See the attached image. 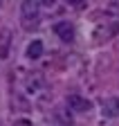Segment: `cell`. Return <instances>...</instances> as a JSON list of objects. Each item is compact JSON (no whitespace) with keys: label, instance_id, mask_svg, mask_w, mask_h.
I'll list each match as a JSON object with an SVG mask.
<instances>
[{"label":"cell","instance_id":"5","mask_svg":"<svg viewBox=\"0 0 119 126\" xmlns=\"http://www.w3.org/2000/svg\"><path fill=\"white\" fill-rule=\"evenodd\" d=\"M103 115L106 117H119V97H110L103 101Z\"/></svg>","mask_w":119,"mask_h":126},{"label":"cell","instance_id":"4","mask_svg":"<svg viewBox=\"0 0 119 126\" xmlns=\"http://www.w3.org/2000/svg\"><path fill=\"white\" fill-rule=\"evenodd\" d=\"M9 47H11V29L2 27L0 29V59H7L9 56Z\"/></svg>","mask_w":119,"mask_h":126},{"label":"cell","instance_id":"7","mask_svg":"<svg viewBox=\"0 0 119 126\" xmlns=\"http://www.w3.org/2000/svg\"><path fill=\"white\" fill-rule=\"evenodd\" d=\"M11 104H13V110H29L32 108L29 101L25 97H20V94H11Z\"/></svg>","mask_w":119,"mask_h":126},{"label":"cell","instance_id":"2","mask_svg":"<svg viewBox=\"0 0 119 126\" xmlns=\"http://www.w3.org/2000/svg\"><path fill=\"white\" fill-rule=\"evenodd\" d=\"M54 34L61 38L63 43H72V41H74V27H72L67 20H61V23L54 25Z\"/></svg>","mask_w":119,"mask_h":126},{"label":"cell","instance_id":"11","mask_svg":"<svg viewBox=\"0 0 119 126\" xmlns=\"http://www.w3.org/2000/svg\"><path fill=\"white\" fill-rule=\"evenodd\" d=\"M67 2H70V5H74V7H81L85 0H67Z\"/></svg>","mask_w":119,"mask_h":126},{"label":"cell","instance_id":"9","mask_svg":"<svg viewBox=\"0 0 119 126\" xmlns=\"http://www.w3.org/2000/svg\"><path fill=\"white\" fill-rule=\"evenodd\" d=\"M40 88V77H29L27 79V90L29 92H36Z\"/></svg>","mask_w":119,"mask_h":126},{"label":"cell","instance_id":"3","mask_svg":"<svg viewBox=\"0 0 119 126\" xmlns=\"http://www.w3.org/2000/svg\"><path fill=\"white\" fill-rule=\"evenodd\" d=\"M67 106H70V110H74V113H90V108H92V104L85 97H79V94H70L67 97Z\"/></svg>","mask_w":119,"mask_h":126},{"label":"cell","instance_id":"8","mask_svg":"<svg viewBox=\"0 0 119 126\" xmlns=\"http://www.w3.org/2000/svg\"><path fill=\"white\" fill-rule=\"evenodd\" d=\"M54 117H56L58 122H61L63 126H72V117H70V115L65 113V108H58L56 113H54Z\"/></svg>","mask_w":119,"mask_h":126},{"label":"cell","instance_id":"10","mask_svg":"<svg viewBox=\"0 0 119 126\" xmlns=\"http://www.w3.org/2000/svg\"><path fill=\"white\" fill-rule=\"evenodd\" d=\"M13 126H32V122H29V119H16Z\"/></svg>","mask_w":119,"mask_h":126},{"label":"cell","instance_id":"12","mask_svg":"<svg viewBox=\"0 0 119 126\" xmlns=\"http://www.w3.org/2000/svg\"><path fill=\"white\" fill-rule=\"evenodd\" d=\"M40 2H43V5H47V7H52V5L56 2V0H40Z\"/></svg>","mask_w":119,"mask_h":126},{"label":"cell","instance_id":"1","mask_svg":"<svg viewBox=\"0 0 119 126\" xmlns=\"http://www.w3.org/2000/svg\"><path fill=\"white\" fill-rule=\"evenodd\" d=\"M40 20V0H23L20 2V23L25 29H36Z\"/></svg>","mask_w":119,"mask_h":126},{"label":"cell","instance_id":"6","mask_svg":"<svg viewBox=\"0 0 119 126\" xmlns=\"http://www.w3.org/2000/svg\"><path fill=\"white\" fill-rule=\"evenodd\" d=\"M40 54H43V43L40 41H32L27 45V56L29 59H40Z\"/></svg>","mask_w":119,"mask_h":126}]
</instances>
